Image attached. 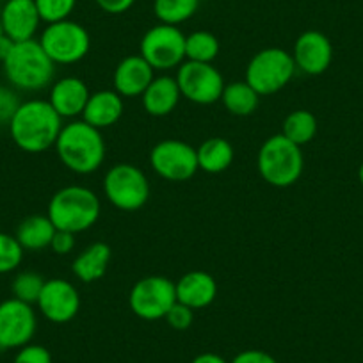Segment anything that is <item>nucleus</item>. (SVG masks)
Instances as JSON below:
<instances>
[{"mask_svg": "<svg viewBox=\"0 0 363 363\" xmlns=\"http://www.w3.org/2000/svg\"><path fill=\"white\" fill-rule=\"evenodd\" d=\"M296 69L294 57L287 50L277 47L264 48L247 62L244 80L260 96H269L284 89L292 80Z\"/></svg>", "mask_w": 363, "mask_h": 363, "instance_id": "423d86ee", "label": "nucleus"}, {"mask_svg": "<svg viewBox=\"0 0 363 363\" xmlns=\"http://www.w3.org/2000/svg\"><path fill=\"white\" fill-rule=\"evenodd\" d=\"M123 96L118 95L114 89H102L89 95L86 109L82 113V120L91 127L104 130V128L116 125L123 116Z\"/></svg>", "mask_w": 363, "mask_h": 363, "instance_id": "aec40b11", "label": "nucleus"}, {"mask_svg": "<svg viewBox=\"0 0 363 363\" xmlns=\"http://www.w3.org/2000/svg\"><path fill=\"white\" fill-rule=\"evenodd\" d=\"M164 319L167 320V324H169L173 330L186 331V330H189L191 324H193L194 310L177 301L173 306H171V310L166 313V317H164Z\"/></svg>", "mask_w": 363, "mask_h": 363, "instance_id": "2f4dec72", "label": "nucleus"}, {"mask_svg": "<svg viewBox=\"0 0 363 363\" xmlns=\"http://www.w3.org/2000/svg\"><path fill=\"white\" fill-rule=\"evenodd\" d=\"M191 363H228L223 356L216 354V352H201Z\"/></svg>", "mask_w": 363, "mask_h": 363, "instance_id": "4c0bfd02", "label": "nucleus"}, {"mask_svg": "<svg viewBox=\"0 0 363 363\" xmlns=\"http://www.w3.org/2000/svg\"><path fill=\"white\" fill-rule=\"evenodd\" d=\"M258 173L274 187H291L299 180L305 167L301 146L289 141L285 135H271L258 150Z\"/></svg>", "mask_w": 363, "mask_h": 363, "instance_id": "39448f33", "label": "nucleus"}, {"mask_svg": "<svg viewBox=\"0 0 363 363\" xmlns=\"http://www.w3.org/2000/svg\"><path fill=\"white\" fill-rule=\"evenodd\" d=\"M104 194L116 208L134 212L150 198V182L134 164H114L104 178Z\"/></svg>", "mask_w": 363, "mask_h": 363, "instance_id": "0eeeda50", "label": "nucleus"}, {"mask_svg": "<svg viewBox=\"0 0 363 363\" xmlns=\"http://www.w3.org/2000/svg\"><path fill=\"white\" fill-rule=\"evenodd\" d=\"M102 212L100 198L89 187L68 186L59 189L48 203L47 216L57 230L80 233L96 225Z\"/></svg>", "mask_w": 363, "mask_h": 363, "instance_id": "7ed1b4c3", "label": "nucleus"}, {"mask_svg": "<svg viewBox=\"0 0 363 363\" xmlns=\"http://www.w3.org/2000/svg\"><path fill=\"white\" fill-rule=\"evenodd\" d=\"M41 315L54 324H65L75 319L80 310V296L75 285L62 278L45 281V287L38 299Z\"/></svg>", "mask_w": 363, "mask_h": 363, "instance_id": "4468645a", "label": "nucleus"}, {"mask_svg": "<svg viewBox=\"0 0 363 363\" xmlns=\"http://www.w3.org/2000/svg\"><path fill=\"white\" fill-rule=\"evenodd\" d=\"M219 40L208 30H196L186 36V61L214 62L219 55Z\"/></svg>", "mask_w": 363, "mask_h": 363, "instance_id": "cd10ccee", "label": "nucleus"}, {"mask_svg": "<svg viewBox=\"0 0 363 363\" xmlns=\"http://www.w3.org/2000/svg\"><path fill=\"white\" fill-rule=\"evenodd\" d=\"M45 281L47 280L34 271L18 272L11 284L13 298L20 299L23 303H29V305H36L41 291L45 287Z\"/></svg>", "mask_w": 363, "mask_h": 363, "instance_id": "c85d7f7f", "label": "nucleus"}, {"mask_svg": "<svg viewBox=\"0 0 363 363\" xmlns=\"http://www.w3.org/2000/svg\"><path fill=\"white\" fill-rule=\"evenodd\" d=\"M139 50H141V57L155 72L178 68L186 61V34L177 26L159 23L146 30Z\"/></svg>", "mask_w": 363, "mask_h": 363, "instance_id": "1a4fd4ad", "label": "nucleus"}, {"mask_svg": "<svg viewBox=\"0 0 363 363\" xmlns=\"http://www.w3.org/2000/svg\"><path fill=\"white\" fill-rule=\"evenodd\" d=\"M4 73L13 87L22 91H40L50 86L55 75V62L38 40L15 43L6 57Z\"/></svg>", "mask_w": 363, "mask_h": 363, "instance_id": "20e7f679", "label": "nucleus"}, {"mask_svg": "<svg viewBox=\"0 0 363 363\" xmlns=\"http://www.w3.org/2000/svg\"><path fill=\"white\" fill-rule=\"evenodd\" d=\"M155 79V69L138 55H128L121 59L120 65L114 69V91L123 99H135L141 96Z\"/></svg>", "mask_w": 363, "mask_h": 363, "instance_id": "f3484780", "label": "nucleus"}, {"mask_svg": "<svg viewBox=\"0 0 363 363\" xmlns=\"http://www.w3.org/2000/svg\"><path fill=\"white\" fill-rule=\"evenodd\" d=\"M40 11L41 22L55 23L68 20L75 9L77 0H34Z\"/></svg>", "mask_w": 363, "mask_h": 363, "instance_id": "7c9ffc66", "label": "nucleus"}, {"mask_svg": "<svg viewBox=\"0 0 363 363\" xmlns=\"http://www.w3.org/2000/svg\"><path fill=\"white\" fill-rule=\"evenodd\" d=\"M13 47H15V41H13L11 38H8L6 34L0 38V61H2V62L6 61V57L11 54Z\"/></svg>", "mask_w": 363, "mask_h": 363, "instance_id": "58836bf2", "label": "nucleus"}, {"mask_svg": "<svg viewBox=\"0 0 363 363\" xmlns=\"http://www.w3.org/2000/svg\"><path fill=\"white\" fill-rule=\"evenodd\" d=\"M317 134V120L310 111L298 109L292 111L284 121L281 135L292 141L298 146H305L315 138Z\"/></svg>", "mask_w": 363, "mask_h": 363, "instance_id": "a878e982", "label": "nucleus"}, {"mask_svg": "<svg viewBox=\"0 0 363 363\" xmlns=\"http://www.w3.org/2000/svg\"><path fill=\"white\" fill-rule=\"evenodd\" d=\"M221 102L225 109L233 116H250L257 111L260 95L246 82H230L225 86L221 95Z\"/></svg>", "mask_w": 363, "mask_h": 363, "instance_id": "393cba45", "label": "nucleus"}, {"mask_svg": "<svg viewBox=\"0 0 363 363\" xmlns=\"http://www.w3.org/2000/svg\"><path fill=\"white\" fill-rule=\"evenodd\" d=\"M38 41L55 65H75L86 57L91 48L89 33L69 18L48 23Z\"/></svg>", "mask_w": 363, "mask_h": 363, "instance_id": "6e6552de", "label": "nucleus"}, {"mask_svg": "<svg viewBox=\"0 0 363 363\" xmlns=\"http://www.w3.org/2000/svg\"><path fill=\"white\" fill-rule=\"evenodd\" d=\"M89 95V89H87L86 82L82 79H79V77H65V79L57 80L52 86L48 102L62 120L65 118L72 120V118L82 116Z\"/></svg>", "mask_w": 363, "mask_h": 363, "instance_id": "a211bd4d", "label": "nucleus"}, {"mask_svg": "<svg viewBox=\"0 0 363 363\" xmlns=\"http://www.w3.org/2000/svg\"><path fill=\"white\" fill-rule=\"evenodd\" d=\"M95 2L102 11L109 15H121L134 6L135 0H95Z\"/></svg>", "mask_w": 363, "mask_h": 363, "instance_id": "e433bc0d", "label": "nucleus"}, {"mask_svg": "<svg viewBox=\"0 0 363 363\" xmlns=\"http://www.w3.org/2000/svg\"><path fill=\"white\" fill-rule=\"evenodd\" d=\"M13 363H52V354L43 345L27 344L18 349Z\"/></svg>", "mask_w": 363, "mask_h": 363, "instance_id": "473e14b6", "label": "nucleus"}, {"mask_svg": "<svg viewBox=\"0 0 363 363\" xmlns=\"http://www.w3.org/2000/svg\"><path fill=\"white\" fill-rule=\"evenodd\" d=\"M230 363H278L277 358L260 349H247L239 352Z\"/></svg>", "mask_w": 363, "mask_h": 363, "instance_id": "c9c22d12", "label": "nucleus"}, {"mask_svg": "<svg viewBox=\"0 0 363 363\" xmlns=\"http://www.w3.org/2000/svg\"><path fill=\"white\" fill-rule=\"evenodd\" d=\"M0 23L6 36L11 38L15 43L34 40L41 23L36 2L34 0H6L0 13Z\"/></svg>", "mask_w": 363, "mask_h": 363, "instance_id": "dca6fc26", "label": "nucleus"}, {"mask_svg": "<svg viewBox=\"0 0 363 363\" xmlns=\"http://www.w3.org/2000/svg\"><path fill=\"white\" fill-rule=\"evenodd\" d=\"M23 251L15 235L0 232V274L16 271L23 260Z\"/></svg>", "mask_w": 363, "mask_h": 363, "instance_id": "c756f323", "label": "nucleus"}, {"mask_svg": "<svg viewBox=\"0 0 363 363\" xmlns=\"http://www.w3.org/2000/svg\"><path fill=\"white\" fill-rule=\"evenodd\" d=\"M358 180H359V184H362V187H363V162L359 164V169H358Z\"/></svg>", "mask_w": 363, "mask_h": 363, "instance_id": "ea45409f", "label": "nucleus"}, {"mask_svg": "<svg viewBox=\"0 0 363 363\" xmlns=\"http://www.w3.org/2000/svg\"><path fill=\"white\" fill-rule=\"evenodd\" d=\"M111 257H113V251H111L109 244H91V246H87L82 253L77 255V258L73 260V274H75L80 281H84V284L99 281L100 278L106 277V272L111 264Z\"/></svg>", "mask_w": 363, "mask_h": 363, "instance_id": "4be33fe9", "label": "nucleus"}, {"mask_svg": "<svg viewBox=\"0 0 363 363\" xmlns=\"http://www.w3.org/2000/svg\"><path fill=\"white\" fill-rule=\"evenodd\" d=\"M59 160L77 174H91L106 160V141L102 130L84 120L65 125L55 143Z\"/></svg>", "mask_w": 363, "mask_h": 363, "instance_id": "f03ea898", "label": "nucleus"}, {"mask_svg": "<svg viewBox=\"0 0 363 363\" xmlns=\"http://www.w3.org/2000/svg\"><path fill=\"white\" fill-rule=\"evenodd\" d=\"M292 57L299 72L306 75H320L333 61V45L326 34L306 30L296 40Z\"/></svg>", "mask_w": 363, "mask_h": 363, "instance_id": "2eb2a0df", "label": "nucleus"}, {"mask_svg": "<svg viewBox=\"0 0 363 363\" xmlns=\"http://www.w3.org/2000/svg\"><path fill=\"white\" fill-rule=\"evenodd\" d=\"M57 228L50 221L48 216H29L23 219L16 228L15 237L22 244L23 250L40 251L45 247H50Z\"/></svg>", "mask_w": 363, "mask_h": 363, "instance_id": "5701e85b", "label": "nucleus"}, {"mask_svg": "<svg viewBox=\"0 0 363 363\" xmlns=\"http://www.w3.org/2000/svg\"><path fill=\"white\" fill-rule=\"evenodd\" d=\"M143 107L153 118H164L177 109L182 99L180 87L177 79L169 75H160L150 82L146 91L141 95Z\"/></svg>", "mask_w": 363, "mask_h": 363, "instance_id": "412c9836", "label": "nucleus"}, {"mask_svg": "<svg viewBox=\"0 0 363 363\" xmlns=\"http://www.w3.org/2000/svg\"><path fill=\"white\" fill-rule=\"evenodd\" d=\"M150 164L159 177L167 182H186L196 174V148L180 139H164L150 152Z\"/></svg>", "mask_w": 363, "mask_h": 363, "instance_id": "f8f14e48", "label": "nucleus"}, {"mask_svg": "<svg viewBox=\"0 0 363 363\" xmlns=\"http://www.w3.org/2000/svg\"><path fill=\"white\" fill-rule=\"evenodd\" d=\"M200 8V0H155L153 13L157 20L166 26H180L193 18Z\"/></svg>", "mask_w": 363, "mask_h": 363, "instance_id": "bb28decb", "label": "nucleus"}, {"mask_svg": "<svg viewBox=\"0 0 363 363\" xmlns=\"http://www.w3.org/2000/svg\"><path fill=\"white\" fill-rule=\"evenodd\" d=\"M174 79L182 96L198 106L219 102L225 91V79L212 62L184 61L178 66Z\"/></svg>", "mask_w": 363, "mask_h": 363, "instance_id": "9d476101", "label": "nucleus"}, {"mask_svg": "<svg viewBox=\"0 0 363 363\" xmlns=\"http://www.w3.org/2000/svg\"><path fill=\"white\" fill-rule=\"evenodd\" d=\"M50 247L54 250V253L57 255L72 253L73 247H75V233L65 232V230H57L54 239H52Z\"/></svg>", "mask_w": 363, "mask_h": 363, "instance_id": "f704fd0d", "label": "nucleus"}, {"mask_svg": "<svg viewBox=\"0 0 363 363\" xmlns=\"http://www.w3.org/2000/svg\"><path fill=\"white\" fill-rule=\"evenodd\" d=\"M8 125L13 143L27 153L50 150L65 127L50 102L38 99L20 104Z\"/></svg>", "mask_w": 363, "mask_h": 363, "instance_id": "f257e3e1", "label": "nucleus"}, {"mask_svg": "<svg viewBox=\"0 0 363 363\" xmlns=\"http://www.w3.org/2000/svg\"><path fill=\"white\" fill-rule=\"evenodd\" d=\"M177 301L189 306L194 312L207 308L218 296V284L207 271H189L174 284Z\"/></svg>", "mask_w": 363, "mask_h": 363, "instance_id": "6ab92c4d", "label": "nucleus"}, {"mask_svg": "<svg viewBox=\"0 0 363 363\" xmlns=\"http://www.w3.org/2000/svg\"><path fill=\"white\" fill-rule=\"evenodd\" d=\"M38 328L33 305L16 298L0 303V349H20L30 344Z\"/></svg>", "mask_w": 363, "mask_h": 363, "instance_id": "ddd939ff", "label": "nucleus"}, {"mask_svg": "<svg viewBox=\"0 0 363 363\" xmlns=\"http://www.w3.org/2000/svg\"><path fill=\"white\" fill-rule=\"evenodd\" d=\"M4 2H6V0H4Z\"/></svg>", "mask_w": 363, "mask_h": 363, "instance_id": "79ce46f5", "label": "nucleus"}, {"mask_svg": "<svg viewBox=\"0 0 363 363\" xmlns=\"http://www.w3.org/2000/svg\"><path fill=\"white\" fill-rule=\"evenodd\" d=\"M20 104L22 102L18 100L15 91L6 86H0V123H9Z\"/></svg>", "mask_w": 363, "mask_h": 363, "instance_id": "72a5a7b5", "label": "nucleus"}, {"mask_svg": "<svg viewBox=\"0 0 363 363\" xmlns=\"http://www.w3.org/2000/svg\"><path fill=\"white\" fill-rule=\"evenodd\" d=\"M174 303H177L174 281L166 277L141 278L135 281L128 296V305L134 315L145 320L164 319Z\"/></svg>", "mask_w": 363, "mask_h": 363, "instance_id": "9b49d317", "label": "nucleus"}, {"mask_svg": "<svg viewBox=\"0 0 363 363\" xmlns=\"http://www.w3.org/2000/svg\"><path fill=\"white\" fill-rule=\"evenodd\" d=\"M4 36V29H2V23H0V38Z\"/></svg>", "mask_w": 363, "mask_h": 363, "instance_id": "a19ab883", "label": "nucleus"}, {"mask_svg": "<svg viewBox=\"0 0 363 363\" xmlns=\"http://www.w3.org/2000/svg\"><path fill=\"white\" fill-rule=\"evenodd\" d=\"M198 167L208 174H219L233 162V146L223 138L205 139L196 150Z\"/></svg>", "mask_w": 363, "mask_h": 363, "instance_id": "b1692460", "label": "nucleus"}]
</instances>
